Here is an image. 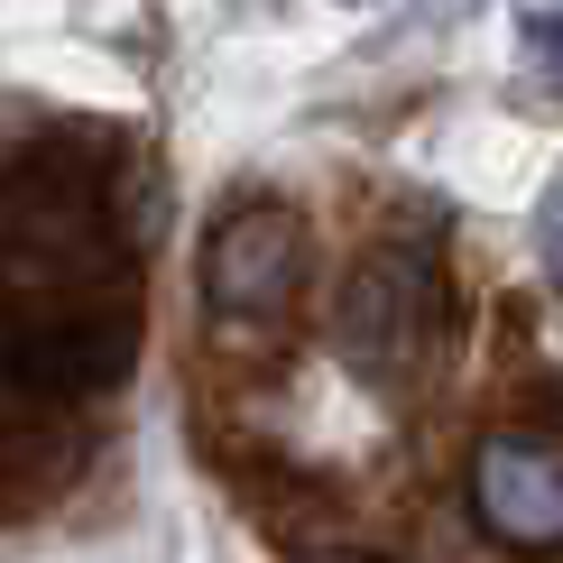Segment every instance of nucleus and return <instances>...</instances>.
Listing matches in <instances>:
<instances>
[{
	"mask_svg": "<svg viewBox=\"0 0 563 563\" xmlns=\"http://www.w3.org/2000/svg\"><path fill=\"white\" fill-rule=\"evenodd\" d=\"M472 499L508 545H563V443L545 434H499L472 462Z\"/></svg>",
	"mask_w": 563,
	"mask_h": 563,
	"instance_id": "2",
	"label": "nucleus"
},
{
	"mask_svg": "<svg viewBox=\"0 0 563 563\" xmlns=\"http://www.w3.org/2000/svg\"><path fill=\"white\" fill-rule=\"evenodd\" d=\"M545 56H554V75H563V19H545Z\"/></svg>",
	"mask_w": 563,
	"mask_h": 563,
	"instance_id": "5",
	"label": "nucleus"
},
{
	"mask_svg": "<svg viewBox=\"0 0 563 563\" xmlns=\"http://www.w3.org/2000/svg\"><path fill=\"white\" fill-rule=\"evenodd\" d=\"M287 277H296V222L277 213V203H241L213 250H203V296L222 305V314H277L287 305Z\"/></svg>",
	"mask_w": 563,
	"mask_h": 563,
	"instance_id": "3",
	"label": "nucleus"
},
{
	"mask_svg": "<svg viewBox=\"0 0 563 563\" xmlns=\"http://www.w3.org/2000/svg\"><path fill=\"white\" fill-rule=\"evenodd\" d=\"M342 563H351V554H342Z\"/></svg>",
	"mask_w": 563,
	"mask_h": 563,
	"instance_id": "6",
	"label": "nucleus"
},
{
	"mask_svg": "<svg viewBox=\"0 0 563 563\" xmlns=\"http://www.w3.org/2000/svg\"><path fill=\"white\" fill-rule=\"evenodd\" d=\"M545 268H554V287H563V185L545 195Z\"/></svg>",
	"mask_w": 563,
	"mask_h": 563,
	"instance_id": "4",
	"label": "nucleus"
},
{
	"mask_svg": "<svg viewBox=\"0 0 563 563\" xmlns=\"http://www.w3.org/2000/svg\"><path fill=\"white\" fill-rule=\"evenodd\" d=\"M434 333V268L416 260V250H379V260L351 268L342 287V351L361 379L397 388L416 369V351H426Z\"/></svg>",
	"mask_w": 563,
	"mask_h": 563,
	"instance_id": "1",
	"label": "nucleus"
}]
</instances>
